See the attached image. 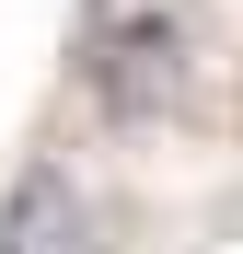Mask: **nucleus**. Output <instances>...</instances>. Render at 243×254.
Returning a JSON list of instances; mask_svg holds the SVG:
<instances>
[{
	"instance_id": "nucleus-2",
	"label": "nucleus",
	"mask_w": 243,
	"mask_h": 254,
	"mask_svg": "<svg viewBox=\"0 0 243 254\" xmlns=\"http://www.w3.org/2000/svg\"><path fill=\"white\" fill-rule=\"evenodd\" d=\"M0 254H104V220L70 162H23L0 196Z\"/></svg>"
},
{
	"instance_id": "nucleus-1",
	"label": "nucleus",
	"mask_w": 243,
	"mask_h": 254,
	"mask_svg": "<svg viewBox=\"0 0 243 254\" xmlns=\"http://www.w3.org/2000/svg\"><path fill=\"white\" fill-rule=\"evenodd\" d=\"M93 104L116 127H151V116H174L185 104V23L174 12H116L93 35Z\"/></svg>"
}]
</instances>
